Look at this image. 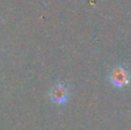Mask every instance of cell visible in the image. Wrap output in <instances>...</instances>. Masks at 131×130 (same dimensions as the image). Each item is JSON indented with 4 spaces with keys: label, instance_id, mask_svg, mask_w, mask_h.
Returning <instances> with one entry per match:
<instances>
[{
    "label": "cell",
    "instance_id": "obj_1",
    "mask_svg": "<svg viewBox=\"0 0 131 130\" xmlns=\"http://www.w3.org/2000/svg\"><path fill=\"white\" fill-rule=\"evenodd\" d=\"M131 76L130 73L125 67L117 66L112 70L111 73V82L114 86L116 88H123L130 83Z\"/></svg>",
    "mask_w": 131,
    "mask_h": 130
},
{
    "label": "cell",
    "instance_id": "obj_2",
    "mask_svg": "<svg viewBox=\"0 0 131 130\" xmlns=\"http://www.w3.org/2000/svg\"><path fill=\"white\" fill-rule=\"evenodd\" d=\"M50 96L55 104H64L68 100V90L63 84H57L52 88Z\"/></svg>",
    "mask_w": 131,
    "mask_h": 130
}]
</instances>
